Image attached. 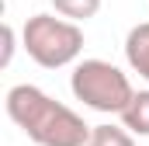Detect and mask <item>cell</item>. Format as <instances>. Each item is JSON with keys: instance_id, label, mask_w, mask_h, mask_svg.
I'll return each instance as SVG.
<instances>
[{"instance_id": "ba28073f", "label": "cell", "mask_w": 149, "mask_h": 146, "mask_svg": "<svg viewBox=\"0 0 149 146\" xmlns=\"http://www.w3.org/2000/svg\"><path fill=\"white\" fill-rule=\"evenodd\" d=\"M10 59H14V28L3 25V56H0V66H10Z\"/></svg>"}, {"instance_id": "8992f818", "label": "cell", "mask_w": 149, "mask_h": 146, "mask_svg": "<svg viewBox=\"0 0 149 146\" xmlns=\"http://www.w3.org/2000/svg\"><path fill=\"white\" fill-rule=\"evenodd\" d=\"M52 11L73 25H83L101 11V0H52Z\"/></svg>"}, {"instance_id": "277c9868", "label": "cell", "mask_w": 149, "mask_h": 146, "mask_svg": "<svg viewBox=\"0 0 149 146\" xmlns=\"http://www.w3.org/2000/svg\"><path fill=\"white\" fill-rule=\"evenodd\" d=\"M125 63L132 66V73H139L149 84V21L135 25L125 35Z\"/></svg>"}, {"instance_id": "52a82bcc", "label": "cell", "mask_w": 149, "mask_h": 146, "mask_svg": "<svg viewBox=\"0 0 149 146\" xmlns=\"http://www.w3.org/2000/svg\"><path fill=\"white\" fill-rule=\"evenodd\" d=\"M87 146H135V136L125 125H94Z\"/></svg>"}, {"instance_id": "7a4b0ae2", "label": "cell", "mask_w": 149, "mask_h": 146, "mask_svg": "<svg viewBox=\"0 0 149 146\" xmlns=\"http://www.w3.org/2000/svg\"><path fill=\"white\" fill-rule=\"evenodd\" d=\"M21 45L42 70H63L83 52V28L59 14H31L21 28Z\"/></svg>"}, {"instance_id": "3957f363", "label": "cell", "mask_w": 149, "mask_h": 146, "mask_svg": "<svg viewBox=\"0 0 149 146\" xmlns=\"http://www.w3.org/2000/svg\"><path fill=\"white\" fill-rule=\"evenodd\" d=\"M70 91L76 101H83V108L101 111V115H121L128 108V101L135 98L128 77L108 59H83L73 66L70 77Z\"/></svg>"}, {"instance_id": "5b68a950", "label": "cell", "mask_w": 149, "mask_h": 146, "mask_svg": "<svg viewBox=\"0 0 149 146\" xmlns=\"http://www.w3.org/2000/svg\"><path fill=\"white\" fill-rule=\"evenodd\" d=\"M118 118L132 136H149V91H135V98Z\"/></svg>"}, {"instance_id": "6da1fadb", "label": "cell", "mask_w": 149, "mask_h": 146, "mask_svg": "<svg viewBox=\"0 0 149 146\" xmlns=\"http://www.w3.org/2000/svg\"><path fill=\"white\" fill-rule=\"evenodd\" d=\"M7 118L35 146H87L94 125H87L73 108L49 98L35 84H17L3 98Z\"/></svg>"}]
</instances>
